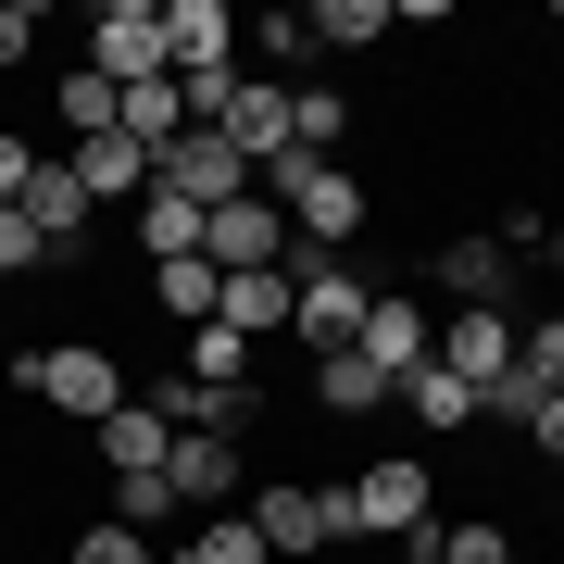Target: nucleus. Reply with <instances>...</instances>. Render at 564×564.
<instances>
[{"label": "nucleus", "mask_w": 564, "mask_h": 564, "mask_svg": "<svg viewBox=\"0 0 564 564\" xmlns=\"http://www.w3.org/2000/svg\"><path fill=\"white\" fill-rule=\"evenodd\" d=\"M552 514H564V502H552Z\"/></svg>", "instance_id": "e433bc0d"}, {"label": "nucleus", "mask_w": 564, "mask_h": 564, "mask_svg": "<svg viewBox=\"0 0 564 564\" xmlns=\"http://www.w3.org/2000/svg\"><path fill=\"white\" fill-rule=\"evenodd\" d=\"M540 263H552V276H564V226H540Z\"/></svg>", "instance_id": "f704fd0d"}, {"label": "nucleus", "mask_w": 564, "mask_h": 564, "mask_svg": "<svg viewBox=\"0 0 564 564\" xmlns=\"http://www.w3.org/2000/svg\"><path fill=\"white\" fill-rule=\"evenodd\" d=\"M39 25H51V13H39V0H0V76H13V63H25V51H39Z\"/></svg>", "instance_id": "7c9ffc66"}, {"label": "nucleus", "mask_w": 564, "mask_h": 564, "mask_svg": "<svg viewBox=\"0 0 564 564\" xmlns=\"http://www.w3.org/2000/svg\"><path fill=\"white\" fill-rule=\"evenodd\" d=\"M289 289H302V302H289V339H302L314 364L364 339V302H377V289L351 276V251H302V276H289Z\"/></svg>", "instance_id": "20e7f679"}, {"label": "nucleus", "mask_w": 564, "mask_h": 564, "mask_svg": "<svg viewBox=\"0 0 564 564\" xmlns=\"http://www.w3.org/2000/svg\"><path fill=\"white\" fill-rule=\"evenodd\" d=\"M251 188H263V202L289 214V239H302V251H351V239H364V214H377L351 163H302V151H276V163H263Z\"/></svg>", "instance_id": "f257e3e1"}, {"label": "nucleus", "mask_w": 564, "mask_h": 564, "mask_svg": "<svg viewBox=\"0 0 564 564\" xmlns=\"http://www.w3.org/2000/svg\"><path fill=\"white\" fill-rule=\"evenodd\" d=\"M389 564H440V540H402V552H389Z\"/></svg>", "instance_id": "c9c22d12"}, {"label": "nucleus", "mask_w": 564, "mask_h": 564, "mask_svg": "<svg viewBox=\"0 0 564 564\" xmlns=\"http://www.w3.org/2000/svg\"><path fill=\"white\" fill-rule=\"evenodd\" d=\"M88 76H113V88H139V76H176V63H163V0H101Z\"/></svg>", "instance_id": "6e6552de"}, {"label": "nucleus", "mask_w": 564, "mask_h": 564, "mask_svg": "<svg viewBox=\"0 0 564 564\" xmlns=\"http://www.w3.org/2000/svg\"><path fill=\"white\" fill-rule=\"evenodd\" d=\"M239 514L263 527V552H276V564H289V552H326V540H364V527H351V477H339V489H302V477H263V489H251Z\"/></svg>", "instance_id": "7ed1b4c3"}, {"label": "nucleus", "mask_w": 564, "mask_h": 564, "mask_svg": "<svg viewBox=\"0 0 564 564\" xmlns=\"http://www.w3.org/2000/svg\"><path fill=\"white\" fill-rule=\"evenodd\" d=\"M151 188H163V202H188V214H226V202H251V163L226 151L214 126H188V139L151 151Z\"/></svg>", "instance_id": "423d86ee"}, {"label": "nucleus", "mask_w": 564, "mask_h": 564, "mask_svg": "<svg viewBox=\"0 0 564 564\" xmlns=\"http://www.w3.org/2000/svg\"><path fill=\"white\" fill-rule=\"evenodd\" d=\"M426 540H440V564H514L502 514H452V527H426Z\"/></svg>", "instance_id": "bb28decb"}, {"label": "nucleus", "mask_w": 564, "mask_h": 564, "mask_svg": "<svg viewBox=\"0 0 564 564\" xmlns=\"http://www.w3.org/2000/svg\"><path fill=\"white\" fill-rule=\"evenodd\" d=\"M113 139H139V151H163V139H188V88L176 76H139L113 101Z\"/></svg>", "instance_id": "6ab92c4d"}, {"label": "nucleus", "mask_w": 564, "mask_h": 564, "mask_svg": "<svg viewBox=\"0 0 564 564\" xmlns=\"http://www.w3.org/2000/svg\"><path fill=\"white\" fill-rule=\"evenodd\" d=\"M214 139L263 176V163L289 151V88H276V76H239V101H226V126H214Z\"/></svg>", "instance_id": "2eb2a0df"}, {"label": "nucleus", "mask_w": 564, "mask_h": 564, "mask_svg": "<svg viewBox=\"0 0 564 564\" xmlns=\"http://www.w3.org/2000/svg\"><path fill=\"white\" fill-rule=\"evenodd\" d=\"M351 351H364V364H377V377H389V389H402V377H414V364H426V351H440V326H426V302H414V289H377V302H364V339H351Z\"/></svg>", "instance_id": "9b49d317"}, {"label": "nucleus", "mask_w": 564, "mask_h": 564, "mask_svg": "<svg viewBox=\"0 0 564 564\" xmlns=\"http://www.w3.org/2000/svg\"><path fill=\"white\" fill-rule=\"evenodd\" d=\"M113 101H126V88H113V76H88V63H76V76L51 88V113H63V139H113Z\"/></svg>", "instance_id": "a878e982"}, {"label": "nucleus", "mask_w": 564, "mask_h": 564, "mask_svg": "<svg viewBox=\"0 0 564 564\" xmlns=\"http://www.w3.org/2000/svg\"><path fill=\"white\" fill-rule=\"evenodd\" d=\"M176 377H202V389H251V339H239V326H188V339H176Z\"/></svg>", "instance_id": "b1692460"}, {"label": "nucleus", "mask_w": 564, "mask_h": 564, "mask_svg": "<svg viewBox=\"0 0 564 564\" xmlns=\"http://www.w3.org/2000/svg\"><path fill=\"white\" fill-rule=\"evenodd\" d=\"M13 214L39 226V251H51V263H88V226H101V214H88V188L63 176V151H39V176H25V202H13Z\"/></svg>", "instance_id": "9d476101"}, {"label": "nucleus", "mask_w": 564, "mask_h": 564, "mask_svg": "<svg viewBox=\"0 0 564 564\" xmlns=\"http://www.w3.org/2000/svg\"><path fill=\"white\" fill-rule=\"evenodd\" d=\"M389 402H402V389H389V377H377L364 351H326V364H314V414L364 426V414H389Z\"/></svg>", "instance_id": "a211bd4d"}, {"label": "nucleus", "mask_w": 564, "mask_h": 564, "mask_svg": "<svg viewBox=\"0 0 564 564\" xmlns=\"http://www.w3.org/2000/svg\"><path fill=\"white\" fill-rule=\"evenodd\" d=\"M13 389L25 402H51V414H76V426H101V414H126L139 389H126V364H113V339H51V351H13Z\"/></svg>", "instance_id": "f03ea898"}, {"label": "nucleus", "mask_w": 564, "mask_h": 564, "mask_svg": "<svg viewBox=\"0 0 564 564\" xmlns=\"http://www.w3.org/2000/svg\"><path fill=\"white\" fill-rule=\"evenodd\" d=\"M426 364H440V377H464V389L489 402V389L514 377V314H452V326H440V351H426Z\"/></svg>", "instance_id": "4468645a"}, {"label": "nucleus", "mask_w": 564, "mask_h": 564, "mask_svg": "<svg viewBox=\"0 0 564 564\" xmlns=\"http://www.w3.org/2000/svg\"><path fill=\"white\" fill-rule=\"evenodd\" d=\"M176 564H276L263 552V527L226 502V514H188V540H176Z\"/></svg>", "instance_id": "412c9836"}, {"label": "nucleus", "mask_w": 564, "mask_h": 564, "mask_svg": "<svg viewBox=\"0 0 564 564\" xmlns=\"http://www.w3.org/2000/svg\"><path fill=\"white\" fill-rule=\"evenodd\" d=\"M39 263H51V251H39V226H25V214H0V276H39Z\"/></svg>", "instance_id": "473e14b6"}, {"label": "nucleus", "mask_w": 564, "mask_h": 564, "mask_svg": "<svg viewBox=\"0 0 564 564\" xmlns=\"http://www.w3.org/2000/svg\"><path fill=\"white\" fill-rule=\"evenodd\" d=\"M289 302H302L289 263H263V276H226V289H214V326H239V339H289Z\"/></svg>", "instance_id": "dca6fc26"}, {"label": "nucleus", "mask_w": 564, "mask_h": 564, "mask_svg": "<svg viewBox=\"0 0 564 564\" xmlns=\"http://www.w3.org/2000/svg\"><path fill=\"white\" fill-rule=\"evenodd\" d=\"M202 263H214V276H263V263H289V214L263 202V188L226 202V214H202Z\"/></svg>", "instance_id": "0eeeda50"}, {"label": "nucleus", "mask_w": 564, "mask_h": 564, "mask_svg": "<svg viewBox=\"0 0 564 564\" xmlns=\"http://www.w3.org/2000/svg\"><path fill=\"white\" fill-rule=\"evenodd\" d=\"M139 251H151V263L202 251V214H188V202H163V188H151V202H139Z\"/></svg>", "instance_id": "cd10ccee"}, {"label": "nucleus", "mask_w": 564, "mask_h": 564, "mask_svg": "<svg viewBox=\"0 0 564 564\" xmlns=\"http://www.w3.org/2000/svg\"><path fill=\"white\" fill-rule=\"evenodd\" d=\"M402 414L426 426V440H464V426H477V389L440 377V364H414V377H402Z\"/></svg>", "instance_id": "aec40b11"}, {"label": "nucleus", "mask_w": 564, "mask_h": 564, "mask_svg": "<svg viewBox=\"0 0 564 564\" xmlns=\"http://www.w3.org/2000/svg\"><path fill=\"white\" fill-rule=\"evenodd\" d=\"M88 440H101V477H163L176 426H163L151 402H126V414H101V426H88Z\"/></svg>", "instance_id": "f3484780"}, {"label": "nucleus", "mask_w": 564, "mask_h": 564, "mask_svg": "<svg viewBox=\"0 0 564 564\" xmlns=\"http://www.w3.org/2000/svg\"><path fill=\"white\" fill-rule=\"evenodd\" d=\"M527 440H540V452L564 464V402H540V414H527Z\"/></svg>", "instance_id": "72a5a7b5"}, {"label": "nucleus", "mask_w": 564, "mask_h": 564, "mask_svg": "<svg viewBox=\"0 0 564 564\" xmlns=\"http://www.w3.org/2000/svg\"><path fill=\"white\" fill-rule=\"evenodd\" d=\"M339 139H351V101H339V88H289V151H302V163H339Z\"/></svg>", "instance_id": "5701e85b"}, {"label": "nucleus", "mask_w": 564, "mask_h": 564, "mask_svg": "<svg viewBox=\"0 0 564 564\" xmlns=\"http://www.w3.org/2000/svg\"><path fill=\"white\" fill-rule=\"evenodd\" d=\"M351 527H364V540H389V552H402V540H426V527H440V477H426L414 452L364 464V477H351Z\"/></svg>", "instance_id": "39448f33"}, {"label": "nucleus", "mask_w": 564, "mask_h": 564, "mask_svg": "<svg viewBox=\"0 0 564 564\" xmlns=\"http://www.w3.org/2000/svg\"><path fill=\"white\" fill-rule=\"evenodd\" d=\"M113 527H139V540H151V527H188V514H176V489H163V477H113Z\"/></svg>", "instance_id": "c85d7f7f"}, {"label": "nucleus", "mask_w": 564, "mask_h": 564, "mask_svg": "<svg viewBox=\"0 0 564 564\" xmlns=\"http://www.w3.org/2000/svg\"><path fill=\"white\" fill-rule=\"evenodd\" d=\"M426 276L452 289V314H514V251L489 239V226H477V239H440V251H426Z\"/></svg>", "instance_id": "1a4fd4ad"}, {"label": "nucleus", "mask_w": 564, "mask_h": 564, "mask_svg": "<svg viewBox=\"0 0 564 564\" xmlns=\"http://www.w3.org/2000/svg\"><path fill=\"white\" fill-rule=\"evenodd\" d=\"M163 489H176V514H226V502H239V440H202V426H176V452H163Z\"/></svg>", "instance_id": "f8f14e48"}, {"label": "nucleus", "mask_w": 564, "mask_h": 564, "mask_svg": "<svg viewBox=\"0 0 564 564\" xmlns=\"http://www.w3.org/2000/svg\"><path fill=\"white\" fill-rule=\"evenodd\" d=\"M214 289H226V276H214L202 251H176V263H151V302L176 314V326H214Z\"/></svg>", "instance_id": "393cba45"}, {"label": "nucleus", "mask_w": 564, "mask_h": 564, "mask_svg": "<svg viewBox=\"0 0 564 564\" xmlns=\"http://www.w3.org/2000/svg\"><path fill=\"white\" fill-rule=\"evenodd\" d=\"M389 25H402L389 0H314V13H302V39H314V51H377Z\"/></svg>", "instance_id": "4be33fe9"}, {"label": "nucleus", "mask_w": 564, "mask_h": 564, "mask_svg": "<svg viewBox=\"0 0 564 564\" xmlns=\"http://www.w3.org/2000/svg\"><path fill=\"white\" fill-rule=\"evenodd\" d=\"M63 564H151V540H139V527H113V514H101V527H88L76 552H63Z\"/></svg>", "instance_id": "c756f323"}, {"label": "nucleus", "mask_w": 564, "mask_h": 564, "mask_svg": "<svg viewBox=\"0 0 564 564\" xmlns=\"http://www.w3.org/2000/svg\"><path fill=\"white\" fill-rule=\"evenodd\" d=\"M63 176L88 188V214H139V202H151V151H139V139H76Z\"/></svg>", "instance_id": "ddd939ff"}, {"label": "nucleus", "mask_w": 564, "mask_h": 564, "mask_svg": "<svg viewBox=\"0 0 564 564\" xmlns=\"http://www.w3.org/2000/svg\"><path fill=\"white\" fill-rule=\"evenodd\" d=\"M25 176H39V139H13V126H0V214L25 202Z\"/></svg>", "instance_id": "2f4dec72"}]
</instances>
